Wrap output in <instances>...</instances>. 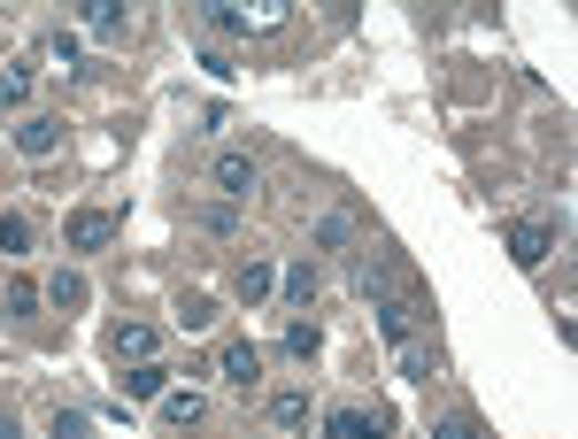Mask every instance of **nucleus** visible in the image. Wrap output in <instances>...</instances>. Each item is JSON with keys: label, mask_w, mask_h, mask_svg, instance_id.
<instances>
[{"label": "nucleus", "mask_w": 578, "mask_h": 439, "mask_svg": "<svg viewBox=\"0 0 578 439\" xmlns=\"http://www.w3.org/2000/svg\"><path fill=\"white\" fill-rule=\"evenodd\" d=\"M316 247H355V208H324L316 216Z\"/></svg>", "instance_id": "nucleus-16"}, {"label": "nucleus", "mask_w": 578, "mask_h": 439, "mask_svg": "<svg viewBox=\"0 0 578 439\" xmlns=\"http://www.w3.org/2000/svg\"><path fill=\"white\" fill-rule=\"evenodd\" d=\"M85 31L93 39H116L124 31V0H85Z\"/></svg>", "instance_id": "nucleus-17"}, {"label": "nucleus", "mask_w": 578, "mask_h": 439, "mask_svg": "<svg viewBox=\"0 0 578 439\" xmlns=\"http://www.w3.org/2000/svg\"><path fill=\"white\" fill-rule=\"evenodd\" d=\"M193 224H201V232H216V239H232V232H240V208H232V201H201V208H193Z\"/></svg>", "instance_id": "nucleus-18"}, {"label": "nucleus", "mask_w": 578, "mask_h": 439, "mask_svg": "<svg viewBox=\"0 0 578 439\" xmlns=\"http://www.w3.org/2000/svg\"><path fill=\"white\" fill-rule=\"evenodd\" d=\"M116 208H70V224H62V247L70 255H101V247H116Z\"/></svg>", "instance_id": "nucleus-2"}, {"label": "nucleus", "mask_w": 578, "mask_h": 439, "mask_svg": "<svg viewBox=\"0 0 578 439\" xmlns=\"http://www.w3.org/2000/svg\"><path fill=\"white\" fill-rule=\"evenodd\" d=\"M23 101H31V70H8L0 78V109H23Z\"/></svg>", "instance_id": "nucleus-26"}, {"label": "nucleus", "mask_w": 578, "mask_h": 439, "mask_svg": "<svg viewBox=\"0 0 578 439\" xmlns=\"http://www.w3.org/2000/svg\"><path fill=\"white\" fill-rule=\"evenodd\" d=\"M0 439H23V417L16 409H0Z\"/></svg>", "instance_id": "nucleus-28"}, {"label": "nucleus", "mask_w": 578, "mask_h": 439, "mask_svg": "<svg viewBox=\"0 0 578 439\" xmlns=\"http://www.w3.org/2000/svg\"><path fill=\"white\" fill-rule=\"evenodd\" d=\"M16 154H31V162H47V154H62V116H47V109H31V116L16 124Z\"/></svg>", "instance_id": "nucleus-6"}, {"label": "nucleus", "mask_w": 578, "mask_h": 439, "mask_svg": "<svg viewBox=\"0 0 578 439\" xmlns=\"http://www.w3.org/2000/svg\"><path fill=\"white\" fill-rule=\"evenodd\" d=\"M85 432H93L85 409H54V417H47V439H85Z\"/></svg>", "instance_id": "nucleus-23"}, {"label": "nucleus", "mask_w": 578, "mask_h": 439, "mask_svg": "<svg viewBox=\"0 0 578 439\" xmlns=\"http://www.w3.org/2000/svg\"><path fill=\"white\" fill-rule=\"evenodd\" d=\"M154 347H162V331H154V324H116V339H109V355H116V363H154Z\"/></svg>", "instance_id": "nucleus-9"}, {"label": "nucleus", "mask_w": 578, "mask_h": 439, "mask_svg": "<svg viewBox=\"0 0 578 439\" xmlns=\"http://www.w3.org/2000/svg\"><path fill=\"white\" fill-rule=\"evenodd\" d=\"M355 278H363V293H371V308H378L386 293H402V255H386V247L371 255V247H363V263H355Z\"/></svg>", "instance_id": "nucleus-8"}, {"label": "nucleus", "mask_w": 578, "mask_h": 439, "mask_svg": "<svg viewBox=\"0 0 578 439\" xmlns=\"http://www.w3.org/2000/svg\"><path fill=\"white\" fill-rule=\"evenodd\" d=\"M201 425H209V394H201V386L162 394V432H201Z\"/></svg>", "instance_id": "nucleus-7"}, {"label": "nucleus", "mask_w": 578, "mask_h": 439, "mask_svg": "<svg viewBox=\"0 0 578 439\" xmlns=\"http://www.w3.org/2000/svg\"><path fill=\"white\" fill-rule=\"evenodd\" d=\"M394 355H402V378H409V386H433L439 378V347L433 339H409V347H394Z\"/></svg>", "instance_id": "nucleus-13"}, {"label": "nucleus", "mask_w": 578, "mask_h": 439, "mask_svg": "<svg viewBox=\"0 0 578 439\" xmlns=\"http://www.w3.org/2000/svg\"><path fill=\"white\" fill-rule=\"evenodd\" d=\"M47 308H85V278L78 270H54L47 278Z\"/></svg>", "instance_id": "nucleus-21"}, {"label": "nucleus", "mask_w": 578, "mask_h": 439, "mask_svg": "<svg viewBox=\"0 0 578 439\" xmlns=\"http://www.w3.org/2000/svg\"><path fill=\"white\" fill-rule=\"evenodd\" d=\"M216 370H224L232 394H255V386H263V347H255V339H224V347H216Z\"/></svg>", "instance_id": "nucleus-5"}, {"label": "nucleus", "mask_w": 578, "mask_h": 439, "mask_svg": "<svg viewBox=\"0 0 578 439\" xmlns=\"http://www.w3.org/2000/svg\"><path fill=\"white\" fill-rule=\"evenodd\" d=\"M78 54H85L78 31H54V39H47V62H54V70H78Z\"/></svg>", "instance_id": "nucleus-24"}, {"label": "nucleus", "mask_w": 578, "mask_h": 439, "mask_svg": "<svg viewBox=\"0 0 578 439\" xmlns=\"http://www.w3.org/2000/svg\"><path fill=\"white\" fill-rule=\"evenodd\" d=\"M433 439H486V432H478V417L455 409V417H439V425H433Z\"/></svg>", "instance_id": "nucleus-27"}, {"label": "nucleus", "mask_w": 578, "mask_h": 439, "mask_svg": "<svg viewBox=\"0 0 578 439\" xmlns=\"http://www.w3.org/2000/svg\"><path fill=\"white\" fill-rule=\"evenodd\" d=\"M271 293H278V270H271L263 255H247V263H240V300L255 308V300H271Z\"/></svg>", "instance_id": "nucleus-15"}, {"label": "nucleus", "mask_w": 578, "mask_h": 439, "mask_svg": "<svg viewBox=\"0 0 578 439\" xmlns=\"http://www.w3.org/2000/svg\"><path fill=\"white\" fill-rule=\"evenodd\" d=\"M278 293H286V308H308V300H316V293H324V270H316V263H308V255H301V263H293L286 278H278Z\"/></svg>", "instance_id": "nucleus-12"}, {"label": "nucleus", "mask_w": 578, "mask_h": 439, "mask_svg": "<svg viewBox=\"0 0 578 439\" xmlns=\"http://www.w3.org/2000/svg\"><path fill=\"white\" fill-rule=\"evenodd\" d=\"M39 300H47V293L31 286V278H16V286H8V316H39Z\"/></svg>", "instance_id": "nucleus-25"}, {"label": "nucleus", "mask_w": 578, "mask_h": 439, "mask_svg": "<svg viewBox=\"0 0 578 439\" xmlns=\"http://www.w3.org/2000/svg\"><path fill=\"white\" fill-rule=\"evenodd\" d=\"M31 247H39L31 216H16V208H8V216H0V255H31Z\"/></svg>", "instance_id": "nucleus-19"}, {"label": "nucleus", "mask_w": 578, "mask_h": 439, "mask_svg": "<svg viewBox=\"0 0 578 439\" xmlns=\"http://www.w3.org/2000/svg\"><path fill=\"white\" fill-rule=\"evenodd\" d=\"M201 23H209L216 39H247V31H255V16H247L240 0H209V8H201Z\"/></svg>", "instance_id": "nucleus-11"}, {"label": "nucleus", "mask_w": 578, "mask_h": 439, "mask_svg": "<svg viewBox=\"0 0 578 439\" xmlns=\"http://www.w3.org/2000/svg\"><path fill=\"white\" fill-rule=\"evenodd\" d=\"M209 185H216V201H232V208H247V201L263 193V162H255L247 146H224V154L209 162Z\"/></svg>", "instance_id": "nucleus-1"}, {"label": "nucleus", "mask_w": 578, "mask_h": 439, "mask_svg": "<svg viewBox=\"0 0 578 439\" xmlns=\"http://www.w3.org/2000/svg\"><path fill=\"white\" fill-rule=\"evenodd\" d=\"M271 425H278V432H308V425H316V401H308L301 386L271 394Z\"/></svg>", "instance_id": "nucleus-10"}, {"label": "nucleus", "mask_w": 578, "mask_h": 439, "mask_svg": "<svg viewBox=\"0 0 578 439\" xmlns=\"http://www.w3.org/2000/svg\"><path fill=\"white\" fill-rule=\"evenodd\" d=\"M178 324H185V331H209V324H216V300H209V293H178Z\"/></svg>", "instance_id": "nucleus-22"}, {"label": "nucleus", "mask_w": 578, "mask_h": 439, "mask_svg": "<svg viewBox=\"0 0 578 439\" xmlns=\"http://www.w3.org/2000/svg\"><path fill=\"white\" fill-rule=\"evenodd\" d=\"M316 432L324 439H386L394 432V417H386V409H363V401H339V409L316 417Z\"/></svg>", "instance_id": "nucleus-3"}, {"label": "nucleus", "mask_w": 578, "mask_h": 439, "mask_svg": "<svg viewBox=\"0 0 578 439\" xmlns=\"http://www.w3.org/2000/svg\"><path fill=\"white\" fill-rule=\"evenodd\" d=\"M501 239H509V263H517V270H540V263L556 255V224H540V216H517Z\"/></svg>", "instance_id": "nucleus-4"}, {"label": "nucleus", "mask_w": 578, "mask_h": 439, "mask_svg": "<svg viewBox=\"0 0 578 439\" xmlns=\"http://www.w3.org/2000/svg\"><path fill=\"white\" fill-rule=\"evenodd\" d=\"M124 394H132V401H162V394H170V370H162V363H124Z\"/></svg>", "instance_id": "nucleus-14"}, {"label": "nucleus", "mask_w": 578, "mask_h": 439, "mask_svg": "<svg viewBox=\"0 0 578 439\" xmlns=\"http://www.w3.org/2000/svg\"><path fill=\"white\" fill-rule=\"evenodd\" d=\"M286 355H293V363H316V355H324V331L293 316V324H286Z\"/></svg>", "instance_id": "nucleus-20"}]
</instances>
